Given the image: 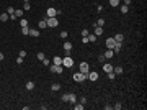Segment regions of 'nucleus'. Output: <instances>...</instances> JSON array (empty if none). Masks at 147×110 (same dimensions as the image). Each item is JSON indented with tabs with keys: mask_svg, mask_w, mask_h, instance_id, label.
I'll return each mask as SVG.
<instances>
[{
	"mask_svg": "<svg viewBox=\"0 0 147 110\" xmlns=\"http://www.w3.org/2000/svg\"><path fill=\"white\" fill-rule=\"evenodd\" d=\"M113 72L116 74V76H118V74H123V67H121V66H114V67H113Z\"/></svg>",
	"mask_w": 147,
	"mask_h": 110,
	"instance_id": "18",
	"label": "nucleus"
},
{
	"mask_svg": "<svg viewBox=\"0 0 147 110\" xmlns=\"http://www.w3.org/2000/svg\"><path fill=\"white\" fill-rule=\"evenodd\" d=\"M101 67H103V71H105V72L108 74V72H113V67H114V66L110 64V63H106V64H103Z\"/></svg>",
	"mask_w": 147,
	"mask_h": 110,
	"instance_id": "9",
	"label": "nucleus"
},
{
	"mask_svg": "<svg viewBox=\"0 0 147 110\" xmlns=\"http://www.w3.org/2000/svg\"><path fill=\"white\" fill-rule=\"evenodd\" d=\"M80 72H83V74H88L90 72V66H88V63H80Z\"/></svg>",
	"mask_w": 147,
	"mask_h": 110,
	"instance_id": "6",
	"label": "nucleus"
},
{
	"mask_svg": "<svg viewBox=\"0 0 147 110\" xmlns=\"http://www.w3.org/2000/svg\"><path fill=\"white\" fill-rule=\"evenodd\" d=\"M3 59H5V56H3L2 53H0V61H3Z\"/></svg>",
	"mask_w": 147,
	"mask_h": 110,
	"instance_id": "44",
	"label": "nucleus"
},
{
	"mask_svg": "<svg viewBox=\"0 0 147 110\" xmlns=\"http://www.w3.org/2000/svg\"><path fill=\"white\" fill-rule=\"evenodd\" d=\"M21 33H23V35L26 36L28 33H29V26H21Z\"/></svg>",
	"mask_w": 147,
	"mask_h": 110,
	"instance_id": "26",
	"label": "nucleus"
},
{
	"mask_svg": "<svg viewBox=\"0 0 147 110\" xmlns=\"http://www.w3.org/2000/svg\"><path fill=\"white\" fill-rule=\"evenodd\" d=\"M87 79H90L92 82L98 81V72H96V71H90V72L87 74Z\"/></svg>",
	"mask_w": 147,
	"mask_h": 110,
	"instance_id": "5",
	"label": "nucleus"
},
{
	"mask_svg": "<svg viewBox=\"0 0 147 110\" xmlns=\"http://www.w3.org/2000/svg\"><path fill=\"white\" fill-rule=\"evenodd\" d=\"M85 79H87V74L80 72V71H79V72H75V74H74V81H75V82H83Z\"/></svg>",
	"mask_w": 147,
	"mask_h": 110,
	"instance_id": "2",
	"label": "nucleus"
},
{
	"mask_svg": "<svg viewBox=\"0 0 147 110\" xmlns=\"http://www.w3.org/2000/svg\"><path fill=\"white\" fill-rule=\"evenodd\" d=\"M44 58H46V56H44V53H38V59H39V61H43Z\"/></svg>",
	"mask_w": 147,
	"mask_h": 110,
	"instance_id": "35",
	"label": "nucleus"
},
{
	"mask_svg": "<svg viewBox=\"0 0 147 110\" xmlns=\"http://www.w3.org/2000/svg\"><path fill=\"white\" fill-rule=\"evenodd\" d=\"M20 25H21V26H28V20L21 18V20H20Z\"/></svg>",
	"mask_w": 147,
	"mask_h": 110,
	"instance_id": "29",
	"label": "nucleus"
},
{
	"mask_svg": "<svg viewBox=\"0 0 147 110\" xmlns=\"http://www.w3.org/2000/svg\"><path fill=\"white\" fill-rule=\"evenodd\" d=\"M46 25L47 28H56V26H59V20L56 18V17H52V18H49V17H46Z\"/></svg>",
	"mask_w": 147,
	"mask_h": 110,
	"instance_id": "1",
	"label": "nucleus"
},
{
	"mask_svg": "<svg viewBox=\"0 0 147 110\" xmlns=\"http://www.w3.org/2000/svg\"><path fill=\"white\" fill-rule=\"evenodd\" d=\"M128 12H129V7L123 3V5H121V13H128Z\"/></svg>",
	"mask_w": 147,
	"mask_h": 110,
	"instance_id": "25",
	"label": "nucleus"
},
{
	"mask_svg": "<svg viewBox=\"0 0 147 110\" xmlns=\"http://www.w3.org/2000/svg\"><path fill=\"white\" fill-rule=\"evenodd\" d=\"M51 89H52V91H54V92H57V91H59V89H61V84H59V82H54V84H52V85H51Z\"/></svg>",
	"mask_w": 147,
	"mask_h": 110,
	"instance_id": "23",
	"label": "nucleus"
},
{
	"mask_svg": "<svg viewBox=\"0 0 147 110\" xmlns=\"http://www.w3.org/2000/svg\"><path fill=\"white\" fill-rule=\"evenodd\" d=\"M61 99H62V102H69V94H64Z\"/></svg>",
	"mask_w": 147,
	"mask_h": 110,
	"instance_id": "34",
	"label": "nucleus"
},
{
	"mask_svg": "<svg viewBox=\"0 0 147 110\" xmlns=\"http://www.w3.org/2000/svg\"><path fill=\"white\" fill-rule=\"evenodd\" d=\"M80 104H83V105H85V104H87V97H82V99H80Z\"/></svg>",
	"mask_w": 147,
	"mask_h": 110,
	"instance_id": "42",
	"label": "nucleus"
},
{
	"mask_svg": "<svg viewBox=\"0 0 147 110\" xmlns=\"http://www.w3.org/2000/svg\"><path fill=\"white\" fill-rule=\"evenodd\" d=\"M23 10H25V12L31 10V5H29V2H25V5H23Z\"/></svg>",
	"mask_w": 147,
	"mask_h": 110,
	"instance_id": "28",
	"label": "nucleus"
},
{
	"mask_svg": "<svg viewBox=\"0 0 147 110\" xmlns=\"http://www.w3.org/2000/svg\"><path fill=\"white\" fill-rule=\"evenodd\" d=\"M105 58H106V59H111V58H113V56H114V51H113V49H106V51H105Z\"/></svg>",
	"mask_w": 147,
	"mask_h": 110,
	"instance_id": "12",
	"label": "nucleus"
},
{
	"mask_svg": "<svg viewBox=\"0 0 147 110\" xmlns=\"http://www.w3.org/2000/svg\"><path fill=\"white\" fill-rule=\"evenodd\" d=\"M46 17H49V18H52V17H57V10L52 8V7H51V8H47V10H46Z\"/></svg>",
	"mask_w": 147,
	"mask_h": 110,
	"instance_id": "8",
	"label": "nucleus"
},
{
	"mask_svg": "<svg viewBox=\"0 0 147 110\" xmlns=\"http://www.w3.org/2000/svg\"><path fill=\"white\" fill-rule=\"evenodd\" d=\"M38 26H39V30H43V28H47V25H46V20H41V21L38 23Z\"/></svg>",
	"mask_w": 147,
	"mask_h": 110,
	"instance_id": "24",
	"label": "nucleus"
},
{
	"mask_svg": "<svg viewBox=\"0 0 147 110\" xmlns=\"http://www.w3.org/2000/svg\"><path fill=\"white\" fill-rule=\"evenodd\" d=\"M124 5H128V7H129V5H131V0H124Z\"/></svg>",
	"mask_w": 147,
	"mask_h": 110,
	"instance_id": "43",
	"label": "nucleus"
},
{
	"mask_svg": "<svg viewBox=\"0 0 147 110\" xmlns=\"http://www.w3.org/2000/svg\"><path fill=\"white\" fill-rule=\"evenodd\" d=\"M64 51H65V56H70V51H72V43L70 41L64 43Z\"/></svg>",
	"mask_w": 147,
	"mask_h": 110,
	"instance_id": "7",
	"label": "nucleus"
},
{
	"mask_svg": "<svg viewBox=\"0 0 147 110\" xmlns=\"http://www.w3.org/2000/svg\"><path fill=\"white\" fill-rule=\"evenodd\" d=\"M43 64H44V66H49V64H51V61H49L47 58H44V59H43Z\"/></svg>",
	"mask_w": 147,
	"mask_h": 110,
	"instance_id": "37",
	"label": "nucleus"
},
{
	"mask_svg": "<svg viewBox=\"0 0 147 110\" xmlns=\"http://www.w3.org/2000/svg\"><path fill=\"white\" fill-rule=\"evenodd\" d=\"M114 77H116V74H114V72H108V79H110V81H113Z\"/></svg>",
	"mask_w": 147,
	"mask_h": 110,
	"instance_id": "33",
	"label": "nucleus"
},
{
	"mask_svg": "<svg viewBox=\"0 0 147 110\" xmlns=\"http://www.w3.org/2000/svg\"><path fill=\"white\" fill-rule=\"evenodd\" d=\"M74 109H75V110H83V104H77V105H74Z\"/></svg>",
	"mask_w": 147,
	"mask_h": 110,
	"instance_id": "32",
	"label": "nucleus"
},
{
	"mask_svg": "<svg viewBox=\"0 0 147 110\" xmlns=\"http://www.w3.org/2000/svg\"><path fill=\"white\" fill-rule=\"evenodd\" d=\"M95 30H93V35H96V36H100L101 33H103V26H96V25H93Z\"/></svg>",
	"mask_w": 147,
	"mask_h": 110,
	"instance_id": "11",
	"label": "nucleus"
},
{
	"mask_svg": "<svg viewBox=\"0 0 147 110\" xmlns=\"http://www.w3.org/2000/svg\"><path fill=\"white\" fill-rule=\"evenodd\" d=\"M67 36H69V33H67V31H61V38H64V39H65Z\"/></svg>",
	"mask_w": 147,
	"mask_h": 110,
	"instance_id": "39",
	"label": "nucleus"
},
{
	"mask_svg": "<svg viewBox=\"0 0 147 110\" xmlns=\"http://www.w3.org/2000/svg\"><path fill=\"white\" fill-rule=\"evenodd\" d=\"M18 56H20V58H23V59H25V58H26V51H25V49H21V51L18 53Z\"/></svg>",
	"mask_w": 147,
	"mask_h": 110,
	"instance_id": "30",
	"label": "nucleus"
},
{
	"mask_svg": "<svg viewBox=\"0 0 147 110\" xmlns=\"http://www.w3.org/2000/svg\"><path fill=\"white\" fill-rule=\"evenodd\" d=\"M17 64H23V58H20V56L17 58Z\"/></svg>",
	"mask_w": 147,
	"mask_h": 110,
	"instance_id": "40",
	"label": "nucleus"
},
{
	"mask_svg": "<svg viewBox=\"0 0 147 110\" xmlns=\"http://www.w3.org/2000/svg\"><path fill=\"white\" fill-rule=\"evenodd\" d=\"M88 33H90V31H88V30H82V38H85V36H88Z\"/></svg>",
	"mask_w": 147,
	"mask_h": 110,
	"instance_id": "36",
	"label": "nucleus"
},
{
	"mask_svg": "<svg viewBox=\"0 0 147 110\" xmlns=\"http://www.w3.org/2000/svg\"><path fill=\"white\" fill-rule=\"evenodd\" d=\"M62 66H65V67H72L74 66V59L70 58V56H64V58H62Z\"/></svg>",
	"mask_w": 147,
	"mask_h": 110,
	"instance_id": "4",
	"label": "nucleus"
},
{
	"mask_svg": "<svg viewBox=\"0 0 147 110\" xmlns=\"http://www.w3.org/2000/svg\"><path fill=\"white\" fill-rule=\"evenodd\" d=\"M29 36H33V38H36V36H39V31H38L36 28H29V33H28Z\"/></svg>",
	"mask_w": 147,
	"mask_h": 110,
	"instance_id": "13",
	"label": "nucleus"
},
{
	"mask_svg": "<svg viewBox=\"0 0 147 110\" xmlns=\"http://www.w3.org/2000/svg\"><path fill=\"white\" fill-rule=\"evenodd\" d=\"M69 102H70V104H75V102H77V95H75V94H69Z\"/></svg>",
	"mask_w": 147,
	"mask_h": 110,
	"instance_id": "21",
	"label": "nucleus"
},
{
	"mask_svg": "<svg viewBox=\"0 0 147 110\" xmlns=\"http://www.w3.org/2000/svg\"><path fill=\"white\" fill-rule=\"evenodd\" d=\"M98 61H100V63H103V61H105V56L100 54V56H98Z\"/></svg>",
	"mask_w": 147,
	"mask_h": 110,
	"instance_id": "41",
	"label": "nucleus"
},
{
	"mask_svg": "<svg viewBox=\"0 0 147 110\" xmlns=\"http://www.w3.org/2000/svg\"><path fill=\"white\" fill-rule=\"evenodd\" d=\"M116 45V41H114V38H108L106 39V48L108 49H113V46Z\"/></svg>",
	"mask_w": 147,
	"mask_h": 110,
	"instance_id": "10",
	"label": "nucleus"
},
{
	"mask_svg": "<svg viewBox=\"0 0 147 110\" xmlns=\"http://www.w3.org/2000/svg\"><path fill=\"white\" fill-rule=\"evenodd\" d=\"M113 109H114V110H121V109H123V105H121V104H116V105H113Z\"/></svg>",
	"mask_w": 147,
	"mask_h": 110,
	"instance_id": "38",
	"label": "nucleus"
},
{
	"mask_svg": "<svg viewBox=\"0 0 147 110\" xmlns=\"http://www.w3.org/2000/svg\"><path fill=\"white\" fill-rule=\"evenodd\" d=\"M34 89V82L33 81H28L26 82V91H33Z\"/></svg>",
	"mask_w": 147,
	"mask_h": 110,
	"instance_id": "20",
	"label": "nucleus"
},
{
	"mask_svg": "<svg viewBox=\"0 0 147 110\" xmlns=\"http://www.w3.org/2000/svg\"><path fill=\"white\" fill-rule=\"evenodd\" d=\"M52 64H61L62 66V58H61V56H54V59H52Z\"/></svg>",
	"mask_w": 147,
	"mask_h": 110,
	"instance_id": "14",
	"label": "nucleus"
},
{
	"mask_svg": "<svg viewBox=\"0 0 147 110\" xmlns=\"http://www.w3.org/2000/svg\"><path fill=\"white\" fill-rule=\"evenodd\" d=\"M15 15H17V18H21L23 15H25V10L20 8V10H15Z\"/></svg>",
	"mask_w": 147,
	"mask_h": 110,
	"instance_id": "19",
	"label": "nucleus"
},
{
	"mask_svg": "<svg viewBox=\"0 0 147 110\" xmlns=\"http://www.w3.org/2000/svg\"><path fill=\"white\" fill-rule=\"evenodd\" d=\"M8 20H10L8 13H0V21H8Z\"/></svg>",
	"mask_w": 147,
	"mask_h": 110,
	"instance_id": "16",
	"label": "nucleus"
},
{
	"mask_svg": "<svg viewBox=\"0 0 147 110\" xmlns=\"http://www.w3.org/2000/svg\"><path fill=\"white\" fill-rule=\"evenodd\" d=\"M110 5L111 7H118V5H119V0H110Z\"/></svg>",
	"mask_w": 147,
	"mask_h": 110,
	"instance_id": "27",
	"label": "nucleus"
},
{
	"mask_svg": "<svg viewBox=\"0 0 147 110\" xmlns=\"http://www.w3.org/2000/svg\"><path fill=\"white\" fill-rule=\"evenodd\" d=\"M121 48H123V43H116V45L113 46V51H114V53H119Z\"/></svg>",
	"mask_w": 147,
	"mask_h": 110,
	"instance_id": "17",
	"label": "nucleus"
},
{
	"mask_svg": "<svg viewBox=\"0 0 147 110\" xmlns=\"http://www.w3.org/2000/svg\"><path fill=\"white\" fill-rule=\"evenodd\" d=\"M49 71H51V72H54V74H62V71H64V67H62V66L59 64H52V66H49Z\"/></svg>",
	"mask_w": 147,
	"mask_h": 110,
	"instance_id": "3",
	"label": "nucleus"
},
{
	"mask_svg": "<svg viewBox=\"0 0 147 110\" xmlns=\"http://www.w3.org/2000/svg\"><path fill=\"white\" fill-rule=\"evenodd\" d=\"M103 25H105V18H100L96 21V26H103Z\"/></svg>",
	"mask_w": 147,
	"mask_h": 110,
	"instance_id": "31",
	"label": "nucleus"
},
{
	"mask_svg": "<svg viewBox=\"0 0 147 110\" xmlns=\"http://www.w3.org/2000/svg\"><path fill=\"white\" fill-rule=\"evenodd\" d=\"M123 39H124V35H123V33H118V35L114 36V41H116V43H123Z\"/></svg>",
	"mask_w": 147,
	"mask_h": 110,
	"instance_id": "15",
	"label": "nucleus"
},
{
	"mask_svg": "<svg viewBox=\"0 0 147 110\" xmlns=\"http://www.w3.org/2000/svg\"><path fill=\"white\" fill-rule=\"evenodd\" d=\"M87 38H88V41H92V43H95V41H96V38H98V36H96V35H93V33H88V36H87Z\"/></svg>",
	"mask_w": 147,
	"mask_h": 110,
	"instance_id": "22",
	"label": "nucleus"
}]
</instances>
